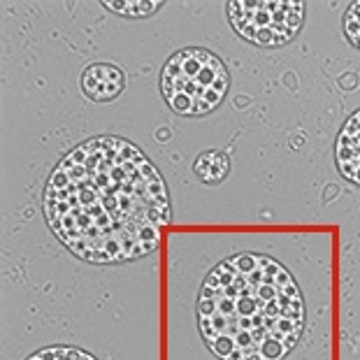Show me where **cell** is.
I'll use <instances>...</instances> for the list:
<instances>
[{"label":"cell","mask_w":360,"mask_h":360,"mask_svg":"<svg viewBox=\"0 0 360 360\" xmlns=\"http://www.w3.org/2000/svg\"><path fill=\"white\" fill-rule=\"evenodd\" d=\"M51 233L84 263L119 265L154 254L172 221L167 184L126 137L98 135L58 160L44 186Z\"/></svg>","instance_id":"obj_1"},{"label":"cell","mask_w":360,"mask_h":360,"mask_svg":"<svg viewBox=\"0 0 360 360\" xmlns=\"http://www.w3.org/2000/svg\"><path fill=\"white\" fill-rule=\"evenodd\" d=\"M198 328L219 360H283L304 330L300 286L270 256H231L202 283Z\"/></svg>","instance_id":"obj_2"},{"label":"cell","mask_w":360,"mask_h":360,"mask_svg":"<svg viewBox=\"0 0 360 360\" xmlns=\"http://www.w3.org/2000/svg\"><path fill=\"white\" fill-rule=\"evenodd\" d=\"M231 72L217 53L202 47L174 51L160 70V94L179 117H205L224 103Z\"/></svg>","instance_id":"obj_3"},{"label":"cell","mask_w":360,"mask_h":360,"mask_svg":"<svg viewBox=\"0 0 360 360\" xmlns=\"http://www.w3.org/2000/svg\"><path fill=\"white\" fill-rule=\"evenodd\" d=\"M233 30L256 47H283L304 24L302 0H233L228 3Z\"/></svg>","instance_id":"obj_4"},{"label":"cell","mask_w":360,"mask_h":360,"mask_svg":"<svg viewBox=\"0 0 360 360\" xmlns=\"http://www.w3.org/2000/svg\"><path fill=\"white\" fill-rule=\"evenodd\" d=\"M82 91L94 103H110L126 91V75L112 63H94L82 72Z\"/></svg>","instance_id":"obj_5"},{"label":"cell","mask_w":360,"mask_h":360,"mask_svg":"<svg viewBox=\"0 0 360 360\" xmlns=\"http://www.w3.org/2000/svg\"><path fill=\"white\" fill-rule=\"evenodd\" d=\"M335 160L342 177L360 186V110L344 121L335 142Z\"/></svg>","instance_id":"obj_6"},{"label":"cell","mask_w":360,"mask_h":360,"mask_svg":"<svg viewBox=\"0 0 360 360\" xmlns=\"http://www.w3.org/2000/svg\"><path fill=\"white\" fill-rule=\"evenodd\" d=\"M193 172L202 184L214 186V184H221L231 174V158H228L226 151H217V149L202 151V154L195 158Z\"/></svg>","instance_id":"obj_7"},{"label":"cell","mask_w":360,"mask_h":360,"mask_svg":"<svg viewBox=\"0 0 360 360\" xmlns=\"http://www.w3.org/2000/svg\"><path fill=\"white\" fill-rule=\"evenodd\" d=\"M107 10L114 12V14H121V17H128V19H144V17H151L160 10V0H126V3H119V0H107L103 3Z\"/></svg>","instance_id":"obj_8"},{"label":"cell","mask_w":360,"mask_h":360,"mask_svg":"<svg viewBox=\"0 0 360 360\" xmlns=\"http://www.w3.org/2000/svg\"><path fill=\"white\" fill-rule=\"evenodd\" d=\"M28 360H96V358L75 347H47L33 354Z\"/></svg>","instance_id":"obj_9"},{"label":"cell","mask_w":360,"mask_h":360,"mask_svg":"<svg viewBox=\"0 0 360 360\" xmlns=\"http://www.w3.org/2000/svg\"><path fill=\"white\" fill-rule=\"evenodd\" d=\"M344 35L356 49H360V0L349 5V10L344 12Z\"/></svg>","instance_id":"obj_10"}]
</instances>
